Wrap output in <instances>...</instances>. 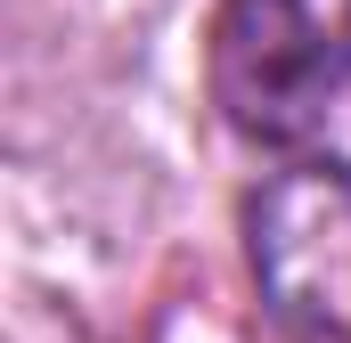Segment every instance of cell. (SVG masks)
Returning a JSON list of instances; mask_svg holds the SVG:
<instances>
[{"label":"cell","mask_w":351,"mask_h":343,"mask_svg":"<svg viewBox=\"0 0 351 343\" xmlns=\"http://www.w3.org/2000/svg\"><path fill=\"white\" fill-rule=\"evenodd\" d=\"M351 90V0H221L213 106L229 131L286 147Z\"/></svg>","instance_id":"obj_1"},{"label":"cell","mask_w":351,"mask_h":343,"mask_svg":"<svg viewBox=\"0 0 351 343\" xmlns=\"http://www.w3.org/2000/svg\"><path fill=\"white\" fill-rule=\"evenodd\" d=\"M245 254L262 303L311 343H351V164L302 156L245 204Z\"/></svg>","instance_id":"obj_2"}]
</instances>
